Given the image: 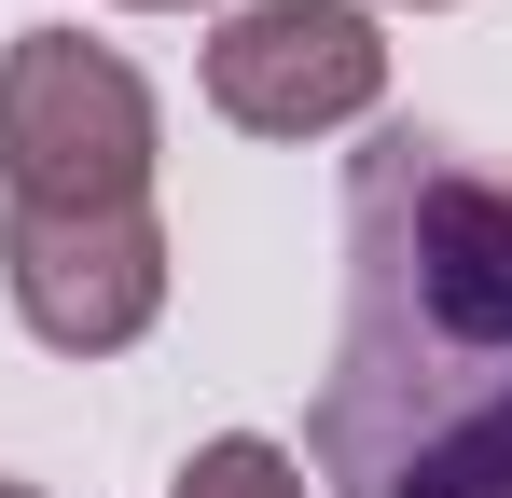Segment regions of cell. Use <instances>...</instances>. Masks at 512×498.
<instances>
[{"label":"cell","instance_id":"cell-1","mask_svg":"<svg viewBox=\"0 0 512 498\" xmlns=\"http://www.w3.org/2000/svg\"><path fill=\"white\" fill-rule=\"evenodd\" d=\"M305 471L333 498H512V166L443 125L346 153V319Z\"/></svg>","mask_w":512,"mask_h":498},{"label":"cell","instance_id":"cell-2","mask_svg":"<svg viewBox=\"0 0 512 498\" xmlns=\"http://www.w3.org/2000/svg\"><path fill=\"white\" fill-rule=\"evenodd\" d=\"M153 83L84 28L0 42V194L14 208H153Z\"/></svg>","mask_w":512,"mask_h":498},{"label":"cell","instance_id":"cell-3","mask_svg":"<svg viewBox=\"0 0 512 498\" xmlns=\"http://www.w3.org/2000/svg\"><path fill=\"white\" fill-rule=\"evenodd\" d=\"M0 291L56 360H125L167 319V222L153 208H0Z\"/></svg>","mask_w":512,"mask_h":498},{"label":"cell","instance_id":"cell-4","mask_svg":"<svg viewBox=\"0 0 512 498\" xmlns=\"http://www.w3.org/2000/svg\"><path fill=\"white\" fill-rule=\"evenodd\" d=\"M388 97V42L360 0H236L208 42V111L250 139H333Z\"/></svg>","mask_w":512,"mask_h":498},{"label":"cell","instance_id":"cell-5","mask_svg":"<svg viewBox=\"0 0 512 498\" xmlns=\"http://www.w3.org/2000/svg\"><path fill=\"white\" fill-rule=\"evenodd\" d=\"M167 498H319V485H305V457H291V443L222 429V443H194V457H180V485H167Z\"/></svg>","mask_w":512,"mask_h":498},{"label":"cell","instance_id":"cell-6","mask_svg":"<svg viewBox=\"0 0 512 498\" xmlns=\"http://www.w3.org/2000/svg\"><path fill=\"white\" fill-rule=\"evenodd\" d=\"M0 498H42V485H14V471H0Z\"/></svg>","mask_w":512,"mask_h":498},{"label":"cell","instance_id":"cell-7","mask_svg":"<svg viewBox=\"0 0 512 498\" xmlns=\"http://www.w3.org/2000/svg\"><path fill=\"white\" fill-rule=\"evenodd\" d=\"M139 14H180V0H139Z\"/></svg>","mask_w":512,"mask_h":498},{"label":"cell","instance_id":"cell-8","mask_svg":"<svg viewBox=\"0 0 512 498\" xmlns=\"http://www.w3.org/2000/svg\"><path fill=\"white\" fill-rule=\"evenodd\" d=\"M416 14H443V0H416Z\"/></svg>","mask_w":512,"mask_h":498}]
</instances>
